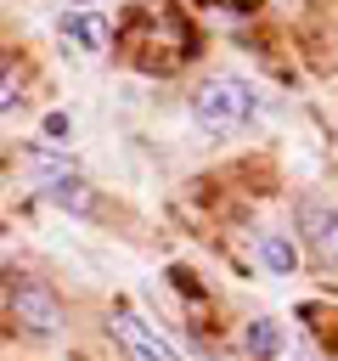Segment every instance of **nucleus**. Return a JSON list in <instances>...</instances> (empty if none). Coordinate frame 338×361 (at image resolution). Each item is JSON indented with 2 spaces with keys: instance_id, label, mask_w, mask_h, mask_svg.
Returning <instances> with one entry per match:
<instances>
[{
  "instance_id": "nucleus-3",
  "label": "nucleus",
  "mask_w": 338,
  "mask_h": 361,
  "mask_svg": "<svg viewBox=\"0 0 338 361\" xmlns=\"http://www.w3.org/2000/svg\"><path fill=\"white\" fill-rule=\"evenodd\" d=\"M11 316H17V327L23 333H34V338H56L62 333V299L39 282V276H11Z\"/></svg>"
},
{
  "instance_id": "nucleus-7",
  "label": "nucleus",
  "mask_w": 338,
  "mask_h": 361,
  "mask_svg": "<svg viewBox=\"0 0 338 361\" xmlns=\"http://www.w3.org/2000/svg\"><path fill=\"white\" fill-rule=\"evenodd\" d=\"M282 344H287V338H282V327H276L270 316H259V322H248V327H242V350H248L254 361H276V355H282Z\"/></svg>"
},
{
  "instance_id": "nucleus-1",
  "label": "nucleus",
  "mask_w": 338,
  "mask_h": 361,
  "mask_svg": "<svg viewBox=\"0 0 338 361\" xmlns=\"http://www.w3.org/2000/svg\"><path fill=\"white\" fill-rule=\"evenodd\" d=\"M259 118V90L237 73H208L197 90H192V124L214 141H231L242 135L248 124Z\"/></svg>"
},
{
  "instance_id": "nucleus-6",
  "label": "nucleus",
  "mask_w": 338,
  "mask_h": 361,
  "mask_svg": "<svg viewBox=\"0 0 338 361\" xmlns=\"http://www.w3.org/2000/svg\"><path fill=\"white\" fill-rule=\"evenodd\" d=\"M254 254H259V265H265L270 276H293L299 259H304L299 243H293L287 231H259V237H254Z\"/></svg>"
},
{
  "instance_id": "nucleus-4",
  "label": "nucleus",
  "mask_w": 338,
  "mask_h": 361,
  "mask_svg": "<svg viewBox=\"0 0 338 361\" xmlns=\"http://www.w3.org/2000/svg\"><path fill=\"white\" fill-rule=\"evenodd\" d=\"M113 344L124 350V361H186L180 344L141 310H113Z\"/></svg>"
},
{
  "instance_id": "nucleus-2",
  "label": "nucleus",
  "mask_w": 338,
  "mask_h": 361,
  "mask_svg": "<svg viewBox=\"0 0 338 361\" xmlns=\"http://www.w3.org/2000/svg\"><path fill=\"white\" fill-rule=\"evenodd\" d=\"M293 226H299V254H310L327 276H338V209L321 197H304L293 209Z\"/></svg>"
},
{
  "instance_id": "nucleus-9",
  "label": "nucleus",
  "mask_w": 338,
  "mask_h": 361,
  "mask_svg": "<svg viewBox=\"0 0 338 361\" xmlns=\"http://www.w3.org/2000/svg\"><path fill=\"white\" fill-rule=\"evenodd\" d=\"M73 6H79V11H96V0H73Z\"/></svg>"
},
{
  "instance_id": "nucleus-5",
  "label": "nucleus",
  "mask_w": 338,
  "mask_h": 361,
  "mask_svg": "<svg viewBox=\"0 0 338 361\" xmlns=\"http://www.w3.org/2000/svg\"><path fill=\"white\" fill-rule=\"evenodd\" d=\"M56 34H62V45L68 51H79V56H101L107 51V39H113V28H107V17L101 11H62V23H56Z\"/></svg>"
},
{
  "instance_id": "nucleus-8",
  "label": "nucleus",
  "mask_w": 338,
  "mask_h": 361,
  "mask_svg": "<svg viewBox=\"0 0 338 361\" xmlns=\"http://www.w3.org/2000/svg\"><path fill=\"white\" fill-rule=\"evenodd\" d=\"M23 102V68L11 56H0V113H11Z\"/></svg>"
}]
</instances>
